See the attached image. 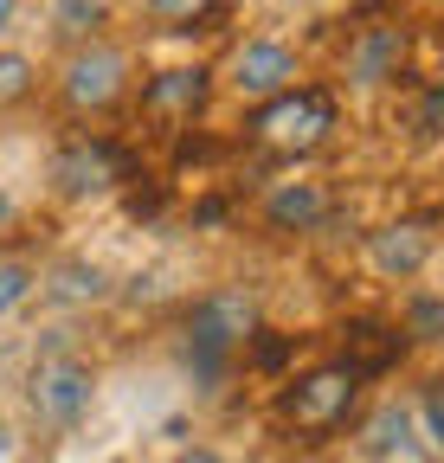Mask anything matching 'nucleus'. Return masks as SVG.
Wrapping results in <instances>:
<instances>
[{"mask_svg": "<svg viewBox=\"0 0 444 463\" xmlns=\"http://www.w3.org/2000/svg\"><path fill=\"white\" fill-rule=\"evenodd\" d=\"M328 129H335V97L303 84V90H277L264 97V109L251 116V136L270 148V155H309L328 142Z\"/></svg>", "mask_w": 444, "mask_h": 463, "instance_id": "1", "label": "nucleus"}, {"mask_svg": "<svg viewBox=\"0 0 444 463\" xmlns=\"http://www.w3.org/2000/svg\"><path fill=\"white\" fill-rule=\"evenodd\" d=\"M187 354L200 361V373H219V361L232 347H251L258 335V297L251 289H206V297L187 309Z\"/></svg>", "mask_w": 444, "mask_h": 463, "instance_id": "2", "label": "nucleus"}, {"mask_svg": "<svg viewBox=\"0 0 444 463\" xmlns=\"http://www.w3.org/2000/svg\"><path fill=\"white\" fill-rule=\"evenodd\" d=\"M90 392H97V373H90V361L71 354V347H52V354L33 361L26 399H33V419H39V425L71 431V425L90 412Z\"/></svg>", "mask_w": 444, "mask_h": 463, "instance_id": "3", "label": "nucleus"}, {"mask_svg": "<svg viewBox=\"0 0 444 463\" xmlns=\"http://www.w3.org/2000/svg\"><path fill=\"white\" fill-rule=\"evenodd\" d=\"M354 399H361V373H348V367L335 361V367H309L303 380H290L284 399H277V412H284V419L316 444L322 431H335V425L354 412Z\"/></svg>", "mask_w": 444, "mask_h": 463, "instance_id": "4", "label": "nucleus"}, {"mask_svg": "<svg viewBox=\"0 0 444 463\" xmlns=\"http://www.w3.org/2000/svg\"><path fill=\"white\" fill-rule=\"evenodd\" d=\"M123 78H129V58L117 45H78L71 65H65V103L71 109H109L123 97Z\"/></svg>", "mask_w": 444, "mask_h": 463, "instance_id": "5", "label": "nucleus"}, {"mask_svg": "<svg viewBox=\"0 0 444 463\" xmlns=\"http://www.w3.org/2000/svg\"><path fill=\"white\" fill-rule=\"evenodd\" d=\"M52 181H59L65 200H97V194H109L123 181V161H117L109 142H71L59 161H52Z\"/></svg>", "mask_w": 444, "mask_h": 463, "instance_id": "6", "label": "nucleus"}, {"mask_svg": "<svg viewBox=\"0 0 444 463\" xmlns=\"http://www.w3.org/2000/svg\"><path fill=\"white\" fill-rule=\"evenodd\" d=\"M431 245H438L431 219H400V225H386V232L367 239V258H373L380 277H419L425 258H431Z\"/></svg>", "mask_w": 444, "mask_h": 463, "instance_id": "7", "label": "nucleus"}, {"mask_svg": "<svg viewBox=\"0 0 444 463\" xmlns=\"http://www.w3.org/2000/svg\"><path fill=\"white\" fill-rule=\"evenodd\" d=\"M290 78H297V58H290V45H277V39H251L232 58V84L245 97H277V90H290Z\"/></svg>", "mask_w": 444, "mask_h": 463, "instance_id": "8", "label": "nucleus"}, {"mask_svg": "<svg viewBox=\"0 0 444 463\" xmlns=\"http://www.w3.org/2000/svg\"><path fill=\"white\" fill-rule=\"evenodd\" d=\"M206 103V71L200 65H175V71H155L142 90V109L155 123H194V109Z\"/></svg>", "mask_w": 444, "mask_h": 463, "instance_id": "9", "label": "nucleus"}, {"mask_svg": "<svg viewBox=\"0 0 444 463\" xmlns=\"http://www.w3.org/2000/svg\"><path fill=\"white\" fill-rule=\"evenodd\" d=\"M400 58H406V33L400 26H367L354 45H348V78L361 90L386 84V78H400Z\"/></svg>", "mask_w": 444, "mask_h": 463, "instance_id": "10", "label": "nucleus"}, {"mask_svg": "<svg viewBox=\"0 0 444 463\" xmlns=\"http://www.w3.org/2000/svg\"><path fill=\"white\" fill-rule=\"evenodd\" d=\"M264 219L277 232H316L328 219V187L322 181H284L264 194Z\"/></svg>", "mask_w": 444, "mask_h": 463, "instance_id": "11", "label": "nucleus"}, {"mask_svg": "<svg viewBox=\"0 0 444 463\" xmlns=\"http://www.w3.org/2000/svg\"><path fill=\"white\" fill-rule=\"evenodd\" d=\"M342 335H348L342 367H348V373H361V380H367V373H386V367L400 361V347H406V341H400V328H386V322H348Z\"/></svg>", "mask_w": 444, "mask_h": 463, "instance_id": "12", "label": "nucleus"}, {"mask_svg": "<svg viewBox=\"0 0 444 463\" xmlns=\"http://www.w3.org/2000/svg\"><path fill=\"white\" fill-rule=\"evenodd\" d=\"M52 297H59V303H103L109 297V277L97 270V264H84V258H71V264H59V270H52Z\"/></svg>", "mask_w": 444, "mask_h": 463, "instance_id": "13", "label": "nucleus"}, {"mask_svg": "<svg viewBox=\"0 0 444 463\" xmlns=\"http://www.w3.org/2000/svg\"><path fill=\"white\" fill-rule=\"evenodd\" d=\"M33 289H39V270L26 258H0V316H14Z\"/></svg>", "mask_w": 444, "mask_h": 463, "instance_id": "14", "label": "nucleus"}, {"mask_svg": "<svg viewBox=\"0 0 444 463\" xmlns=\"http://www.w3.org/2000/svg\"><path fill=\"white\" fill-rule=\"evenodd\" d=\"M406 335H419V341H444V303L438 297H406Z\"/></svg>", "mask_w": 444, "mask_h": 463, "instance_id": "15", "label": "nucleus"}, {"mask_svg": "<svg viewBox=\"0 0 444 463\" xmlns=\"http://www.w3.org/2000/svg\"><path fill=\"white\" fill-rule=\"evenodd\" d=\"M103 26V0H59V33L65 39H90Z\"/></svg>", "mask_w": 444, "mask_h": 463, "instance_id": "16", "label": "nucleus"}, {"mask_svg": "<svg viewBox=\"0 0 444 463\" xmlns=\"http://www.w3.org/2000/svg\"><path fill=\"white\" fill-rule=\"evenodd\" d=\"M373 450H406L412 444V419L400 412V405H386V412L373 419V438H367Z\"/></svg>", "mask_w": 444, "mask_h": 463, "instance_id": "17", "label": "nucleus"}, {"mask_svg": "<svg viewBox=\"0 0 444 463\" xmlns=\"http://www.w3.org/2000/svg\"><path fill=\"white\" fill-rule=\"evenodd\" d=\"M26 90H33V65H26L20 52H0V109L20 103Z\"/></svg>", "mask_w": 444, "mask_h": 463, "instance_id": "18", "label": "nucleus"}, {"mask_svg": "<svg viewBox=\"0 0 444 463\" xmlns=\"http://www.w3.org/2000/svg\"><path fill=\"white\" fill-rule=\"evenodd\" d=\"M419 419H425V438L444 450V380H431V386H425V399H419Z\"/></svg>", "mask_w": 444, "mask_h": 463, "instance_id": "19", "label": "nucleus"}, {"mask_svg": "<svg viewBox=\"0 0 444 463\" xmlns=\"http://www.w3.org/2000/svg\"><path fill=\"white\" fill-rule=\"evenodd\" d=\"M419 136H444V84H431L419 103Z\"/></svg>", "mask_w": 444, "mask_h": 463, "instance_id": "20", "label": "nucleus"}, {"mask_svg": "<svg viewBox=\"0 0 444 463\" xmlns=\"http://www.w3.org/2000/svg\"><path fill=\"white\" fill-rule=\"evenodd\" d=\"M213 7V0H148V14H161V20H200Z\"/></svg>", "mask_w": 444, "mask_h": 463, "instance_id": "21", "label": "nucleus"}, {"mask_svg": "<svg viewBox=\"0 0 444 463\" xmlns=\"http://www.w3.org/2000/svg\"><path fill=\"white\" fill-rule=\"evenodd\" d=\"M251 341H258V335H251ZM284 354H290L284 341H258V367H284Z\"/></svg>", "mask_w": 444, "mask_h": 463, "instance_id": "22", "label": "nucleus"}, {"mask_svg": "<svg viewBox=\"0 0 444 463\" xmlns=\"http://www.w3.org/2000/svg\"><path fill=\"white\" fill-rule=\"evenodd\" d=\"M175 463H226V457H219V450H181Z\"/></svg>", "mask_w": 444, "mask_h": 463, "instance_id": "23", "label": "nucleus"}, {"mask_svg": "<svg viewBox=\"0 0 444 463\" xmlns=\"http://www.w3.org/2000/svg\"><path fill=\"white\" fill-rule=\"evenodd\" d=\"M14 26V0H0V33H7Z\"/></svg>", "mask_w": 444, "mask_h": 463, "instance_id": "24", "label": "nucleus"}, {"mask_svg": "<svg viewBox=\"0 0 444 463\" xmlns=\"http://www.w3.org/2000/svg\"><path fill=\"white\" fill-rule=\"evenodd\" d=\"M7 219H14V200H7V194H0V225H7Z\"/></svg>", "mask_w": 444, "mask_h": 463, "instance_id": "25", "label": "nucleus"}]
</instances>
